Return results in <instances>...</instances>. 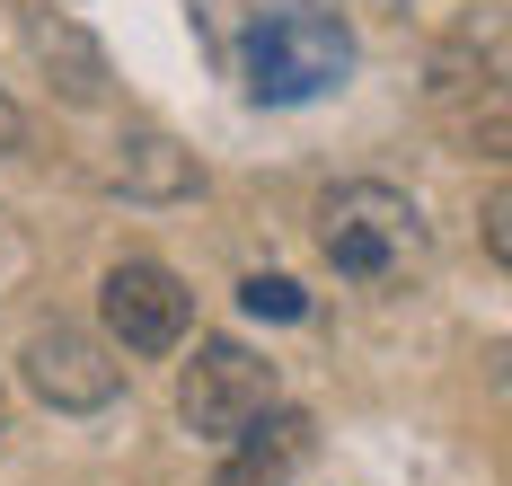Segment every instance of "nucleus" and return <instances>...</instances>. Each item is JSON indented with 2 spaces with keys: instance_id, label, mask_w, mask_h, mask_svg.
Wrapping results in <instances>:
<instances>
[{
  "instance_id": "1",
  "label": "nucleus",
  "mask_w": 512,
  "mask_h": 486,
  "mask_svg": "<svg viewBox=\"0 0 512 486\" xmlns=\"http://www.w3.org/2000/svg\"><path fill=\"white\" fill-rule=\"evenodd\" d=\"M345 71H354V36L327 9H283V18H265L248 45H239V80H248L256 107L327 98V89H345Z\"/></svg>"
},
{
  "instance_id": "2",
  "label": "nucleus",
  "mask_w": 512,
  "mask_h": 486,
  "mask_svg": "<svg viewBox=\"0 0 512 486\" xmlns=\"http://www.w3.org/2000/svg\"><path fill=\"white\" fill-rule=\"evenodd\" d=\"M318 248H327L336 274L380 283V274H398V266L424 257V213H415L398 186L354 177V186H327V195H318Z\"/></svg>"
},
{
  "instance_id": "3",
  "label": "nucleus",
  "mask_w": 512,
  "mask_h": 486,
  "mask_svg": "<svg viewBox=\"0 0 512 486\" xmlns=\"http://www.w3.org/2000/svg\"><path fill=\"white\" fill-rule=\"evenodd\" d=\"M274 407V363H256L248 345H204L195 363H186V380H177V416L204 433V442H230L239 425H256Z\"/></svg>"
},
{
  "instance_id": "4",
  "label": "nucleus",
  "mask_w": 512,
  "mask_h": 486,
  "mask_svg": "<svg viewBox=\"0 0 512 486\" xmlns=\"http://www.w3.org/2000/svg\"><path fill=\"white\" fill-rule=\"evenodd\" d=\"M186 319H195V292L168 266L124 257V266L106 274V336H115L124 354H168V345L186 336Z\"/></svg>"
},
{
  "instance_id": "5",
  "label": "nucleus",
  "mask_w": 512,
  "mask_h": 486,
  "mask_svg": "<svg viewBox=\"0 0 512 486\" xmlns=\"http://www.w3.org/2000/svg\"><path fill=\"white\" fill-rule=\"evenodd\" d=\"M27 389L45 407H62V416H89V407H106L124 389V363L80 327H45V336H27Z\"/></svg>"
},
{
  "instance_id": "6",
  "label": "nucleus",
  "mask_w": 512,
  "mask_h": 486,
  "mask_svg": "<svg viewBox=\"0 0 512 486\" xmlns=\"http://www.w3.org/2000/svg\"><path fill=\"white\" fill-rule=\"evenodd\" d=\"M301 451H309V425L301 416H256V425L230 433V460L212 469V486H283L292 469H301Z\"/></svg>"
},
{
  "instance_id": "7",
  "label": "nucleus",
  "mask_w": 512,
  "mask_h": 486,
  "mask_svg": "<svg viewBox=\"0 0 512 486\" xmlns=\"http://www.w3.org/2000/svg\"><path fill=\"white\" fill-rule=\"evenodd\" d=\"M239 301H248L256 319H301V310H309L292 274H248V283H239Z\"/></svg>"
},
{
  "instance_id": "8",
  "label": "nucleus",
  "mask_w": 512,
  "mask_h": 486,
  "mask_svg": "<svg viewBox=\"0 0 512 486\" xmlns=\"http://www.w3.org/2000/svg\"><path fill=\"white\" fill-rule=\"evenodd\" d=\"M0 151H18V107L0 98Z\"/></svg>"
}]
</instances>
